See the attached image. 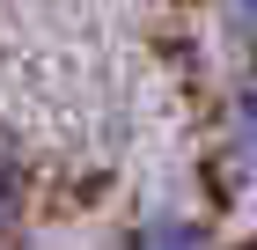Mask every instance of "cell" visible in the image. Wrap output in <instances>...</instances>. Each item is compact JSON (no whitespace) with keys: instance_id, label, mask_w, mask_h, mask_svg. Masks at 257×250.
<instances>
[{"instance_id":"3957f363","label":"cell","mask_w":257,"mask_h":250,"mask_svg":"<svg viewBox=\"0 0 257 250\" xmlns=\"http://www.w3.org/2000/svg\"><path fill=\"white\" fill-rule=\"evenodd\" d=\"M15 213H22V177H15V162L0 154V235L15 228Z\"/></svg>"},{"instance_id":"277c9868","label":"cell","mask_w":257,"mask_h":250,"mask_svg":"<svg viewBox=\"0 0 257 250\" xmlns=\"http://www.w3.org/2000/svg\"><path fill=\"white\" fill-rule=\"evenodd\" d=\"M235 8H242V15H250V22H257V0H235Z\"/></svg>"},{"instance_id":"6da1fadb","label":"cell","mask_w":257,"mask_h":250,"mask_svg":"<svg viewBox=\"0 0 257 250\" xmlns=\"http://www.w3.org/2000/svg\"><path fill=\"white\" fill-rule=\"evenodd\" d=\"M125 250H206V228H191V221H140Z\"/></svg>"},{"instance_id":"7a4b0ae2","label":"cell","mask_w":257,"mask_h":250,"mask_svg":"<svg viewBox=\"0 0 257 250\" xmlns=\"http://www.w3.org/2000/svg\"><path fill=\"white\" fill-rule=\"evenodd\" d=\"M228 133H235V154L257 170V81L235 89V111H228Z\"/></svg>"}]
</instances>
